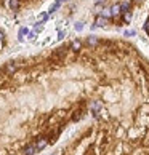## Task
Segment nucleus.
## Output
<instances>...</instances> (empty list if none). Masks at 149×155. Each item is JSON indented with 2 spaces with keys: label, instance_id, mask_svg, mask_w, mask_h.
<instances>
[{
  "label": "nucleus",
  "instance_id": "20e7f679",
  "mask_svg": "<svg viewBox=\"0 0 149 155\" xmlns=\"http://www.w3.org/2000/svg\"><path fill=\"white\" fill-rule=\"evenodd\" d=\"M106 24V18L104 16H98L96 18V27H103Z\"/></svg>",
  "mask_w": 149,
  "mask_h": 155
},
{
  "label": "nucleus",
  "instance_id": "aec40b11",
  "mask_svg": "<svg viewBox=\"0 0 149 155\" xmlns=\"http://www.w3.org/2000/svg\"><path fill=\"white\" fill-rule=\"evenodd\" d=\"M64 35H66V32H59V37L58 39H64Z\"/></svg>",
  "mask_w": 149,
  "mask_h": 155
},
{
  "label": "nucleus",
  "instance_id": "9d476101",
  "mask_svg": "<svg viewBox=\"0 0 149 155\" xmlns=\"http://www.w3.org/2000/svg\"><path fill=\"white\" fill-rule=\"evenodd\" d=\"M120 8H122V11H124V13H127V11H128V8H130V5H128V2H125V3H122V5H120Z\"/></svg>",
  "mask_w": 149,
  "mask_h": 155
},
{
  "label": "nucleus",
  "instance_id": "f3484780",
  "mask_svg": "<svg viewBox=\"0 0 149 155\" xmlns=\"http://www.w3.org/2000/svg\"><path fill=\"white\" fill-rule=\"evenodd\" d=\"M144 31L149 32V21H146V24H144Z\"/></svg>",
  "mask_w": 149,
  "mask_h": 155
},
{
  "label": "nucleus",
  "instance_id": "423d86ee",
  "mask_svg": "<svg viewBox=\"0 0 149 155\" xmlns=\"http://www.w3.org/2000/svg\"><path fill=\"white\" fill-rule=\"evenodd\" d=\"M45 145H46V139H40L39 142L35 144V147H37V150H42V149L45 147Z\"/></svg>",
  "mask_w": 149,
  "mask_h": 155
},
{
  "label": "nucleus",
  "instance_id": "ddd939ff",
  "mask_svg": "<svg viewBox=\"0 0 149 155\" xmlns=\"http://www.w3.org/2000/svg\"><path fill=\"white\" fill-rule=\"evenodd\" d=\"M82 29H83V23H77V24H76V31L80 32Z\"/></svg>",
  "mask_w": 149,
  "mask_h": 155
},
{
  "label": "nucleus",
  "instance_id": "6ab92c4d",
  "mask_svg": "<svg viewBox=\"0 0 149 155\" xmlns=\"http://www.w3.org/2000/svg\"><path fill=\"white\" fill-rule=\"evenodd\" d=\"M95 3H96V5H101V3H104V0H95Z\"/></svg>",
  "mask_w": 149,
  "mask_h": 155
},
{
  "label": "nucleus",
  "instance_id": "f257e3e1",
  "mask_svg": "<svg viewBox=\"0 0 149 155\" xmlns=\"http://www.w3.org/2000/svg\"><path fill=\"white\" fill-rule=\"evenodd\" d=\"M16 69H18V62L10 61V62H6V64H5L3 72H5V74H8V75H11V74H15V72H16Z\"/></svg>",
  "mask_w": 149,
  "mask_h": 155
},
{
  "label": "nucleus",
  "instance_id": "6e6552de",
  "mask_svg": "<svg viewBox=\"0 0 149 155\" xmlns=\"http://www.w3.org/2000/svg\"><path fill=\"white\" fill-rule=\"evenodd\" d=\"M98 43V39L95 37V35H91V37H88V45H96Z\"/></svg>",
  "mask_w": 149,
  "mask_h": 155
},
{
  "label": "nucleus",
  "instance_id": "9b49d317",
  "mask_svg": "<svg viewBox=\"0 0 149 155\" xmlns=\"http://www.w3.org/2000/svg\"><path fill=\"white\" fill-rule=\"evenodd\" d=\"M101 16L109 18V16H112V13H111V10H103V11H101Z\"/></svg>",
  "mask_w": 149,
  "mask_h": 155
},
{
  "label": "nucleus",
  "instance_id": "0eeeda50",
  "mask_svg": "<svg viewBox=\"0 0 149 155\" xmlns=\"http://www.w3.org/2000/svg\"><path fill=\"white\" fill-rule=\"evenodd\" d=\"M27 34H29L27 27H21V29H19V40H21V42H23V37H24V35H27Z\"/></svg>",
  "mask_w": 149,
  "mask_h": 155
},
{
  "label": "nucleus",
  "instance_id": "4468645a",
  "mask_svg": "<svg viewBox=\"0 0 149 155\" xmlns=\"http://www.w3.org/2000/svg\"><path fill=\"white\" fill-rule=\"evenodd\" d=\"M125 35L130 37V35H135V31H125Z\"/></svg>",
  "mask_w": 149,
  "mask_h": 155
},
{
  "label": "nucleus",
  "instance_id": "412c9836",
  "mask_svg": "<svg viewBox=\"0 0 149 155\" xmlns=\"http://www.w3.org/2000/svg\"><path fill=\"white\" fill-rule=\"evenodd\" d=\"M58 2H61V3H63V2H64V0H58Z\"/></svg>",
  "mask_w": 149,
  "mask_h": 155
},
{
  "label": "nucleus",
  "instance_id": "39448f33",
  "mask_svg": "<svg viewBox=\"0 0 149 155\" xmlns=\"http://www.w3.org/2000/svg\"><path fill=\"white\" fill-rule=\"evenodd\" d=\"M10 8L11 10H18V8H19V0H10Z\"/></svg>",
  "mask_w": 149,
  "mask_h": 155
},
{
  "label": "nucleus",
  "instance_id": "f03ea898",
  "mask_svg": "<svg viewBox=\"0 0 149 155\" xmlns=\"http://www.w3.org/2000/svg\"><path fill=\"white\" fill-rule=\"evenodd\" d=\"M35 152H37V147H35V144H32V145H27V147H26L24 155H34Z\"/></svg>",
  "mask_w": 149,
  "mask_h": 155
},
{
  "label": "nucleus",
  "instance_id": "1a4fd4ad",
  "mask_svg": "<svg viewBox=\"0 0 149 155\" xmlns=\"http://www.w3.org/2000/svg\"><path fill=\"white\" fill-rule=\"evenodd\" d=\"M71 48L74 50V51H77L79 48H80V42L77 40V42H72V45H71Z\"/></svg>",
  "mask_w": 149,
  "mask_h": 155
},
{
  "label": "nucleus",
  "instance_id": "4be33fe9",
  "mask_svg": "<svg viewBox=\"0 0 149 155\" xmlns=\"http://www.w3.org/2000/svg\"><path fill=\"white\" fill-rule=\"evenodd\" d=\"M51 155H56V153H51Z\"/></svg>",
  "mask_w": 149,
  "mask_h": 155
},
{
  "label": "nucleus",
  "instance_id": "7ed1b4c3",
  "mask_svg": "<svg viewBox=\"0 0 149 155\" xmlns=\"http://www.w3.org/2000/svg\"><path fill=\"white\" fill-rule=\"evenodd\" d=\"M111 13H112V16H117L122 13V8H120V5H114L112 8H111Z\"/></svg>",
  "mask_w": 149,
  "mask_h": 155
},
{
  "label": "nucleus",
  "instance_id": "2eb2a0df",
  "mask_svg": "<svg viewBox=\"0 0 149 155\" xmlns=\"http://www.w3.org/2000/svg\"><path fill=\"white\" fill-rule=\"evenodd\" d=\"M46 18H48V16H46L45 13H43V14H40V21H42V23H43V21H46Z\"/></svg>",
  "mask_w": 149,
  "mask_h": 155
},
{
  "label": "nucleus",
  "instance_id": "5701e85b",
  "mask_svg": "<svg viewBox=\"0 0 149 155\" xmlns=\"http://www.w3.org/2000/svg\"><path fill=\"white\" fill-rule=\"evenodd\" d=\"M138 2H141V0H138Z\"/></svg>",
  "mask_w": 149,
  "mask_h": 155
},
{
  "label": "nucleus",
  "instance_id": "dca6fc26",
  "mask_svg": "<svg viewBox=\"0 0 149 155\" xmlns=\"http://www.w3.org/2000/svg\"><path fill=\"white\" fill-rule=\"evenodd\" d=\"M34 39H35V32H31L29 34V40H34Z\"/></svg>",
  "mask_w": 149,
  "mask_h": 155
},
{
  "label": "nucleus",
  "instance_id": "a211bd4d",
  "mask_svg": "<svg viewBox=\"0 0 149 155\" xmlns=\"http://www.w3.org/2000/svg\"><path fill=\"white\" fill-rule=\"evenodd\" d=\"M5 39V34H3V31H0V40H3Z\"/></svg>",
  "mask_w": 149,
  "mask_h": 155
},
{
  "label": "nucleus",
  "instance_id": "f8f14e48",
  "mask_svg": "<svg viewBox=\"0 0 149 155\" xmlns=\"http://www.w3.org/2000/svg\"><path fill=\"white\" fill-rule=\"evenodd\" d=\"M59 5H61V2H56V3H53V5H51V8H50V11H55V10H58V8H59Z\"/></svg>",
  "mask_w": 149,
  "mask_h": 155
}]
</instances>
